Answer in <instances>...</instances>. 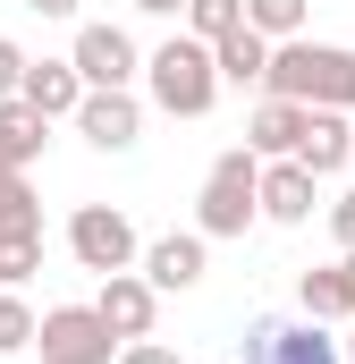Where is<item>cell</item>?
<instances>
[{"label": "cell", "instance_id": "6da1fadb", "mask_svg": "<svg viewBox=\"0 0 355 364\" xmlns=\"http://www.w3.org/2000/svg\"><path fill=\"white\" fill-rule=\"evenodd\" d=\"M263 93H288L305 110H355V51L347 43H279L271 51V85Z\"/></svg>", "mask_w": 355, "mask_h": 364}, {"label": "cell", "instance_id": "7a4b0ae2", "mask_svg": "<svg viewBox=\"0 0 355 364\" xmlns=\"http://www.w3.org/2000/svg\"><path fill=\"white\" fill-rule=\"evenodd\" d=\"M144 93H153V110H170V119H203V110L220 102V60H212V43H203V34H170L161 51H144Z\"/></svg>", "mask_w": 355, "mask_h": 364}, {"label": "cell", "instance_id": "3957f363", "mask_svg": "<svg viewBox=\"0 0 355 364\" xmlns=\"http://www.w3.org/2000/svg\"><path fill=\"white\" fill-rule=\"evenodd\" d=\"M254 220H263V153H254V144H237V153H220V161L203 170L195 229H203V237H246Z\"/></svg>", "mask_w": 355, "mask_h": 364}, {"label": "cell", "instance_id": "277c9868", "mask_svg": "<svg viewBox=\"0 0 355 364\" xmlns=\"http://www.w3.org/2000/svg\"><path fill=\"white\" fill-rule=\"evenodd\" d=\"M68 255H77L93 279H110V272H136V263H144V237H136V220H127L119 203H77V212H68Z\"/></svg>", "mask_w": 355, "mask_h": 364}, {"label": "cell", "instance_id": "5b68a950", "mask_svg": "<svg viewBox=\"0 0 355 364\" xmlns=\"http://www.w3.org/2000/svg\"><path fill=\"white\" fill-rule=\"evenodd\" d=\"M237 364H347L339 356V339H330V322H313V314H296V322H246V339H237Z\"/></svg>", "mask_w": 355, "mask_h": 364}, {"label": "cell", "instance_id": "8992f818", "mask_svg": "<svg viewBox=\"0 0 355 364\" xmlns=\"http://www.w3.org/2000/svg\"><path fill=\"white\" fill-rule=\"evenodd\" d=\"M34 348H43V364H119L127 339L102 322V305H51L43 331H34Z\"/></svg>", "mask_w": 355, "mask_h": 364}, {"label": "cell", "instance_id": "52a82bcc", "mask_svg": "<svg viewBox=\"0 0 355 364\" xmlns=\"http://www.w3.org/2000/svg\"><path fill=\"white\" fill-rule=\"evenodd\" d=\"M77 136H85L93 153H127V144L144 136V102H136V85H93L85 110H77Z\"/></svg>", "mask_w": 355, "mask_h": 364}, {"label": "cell", "instance_id": "ba28073f", "mask_svg": "<svg viewBox=\"0 0 355 364\" xmlns=\"http://www.w3.org/2000/svg\"><path fill=\"white\" fill-rule=\"evenodd\" d=\"M77 77L85 85H136L144 77V51H136V34L127 26H77Z\"/></svg>", "mask_w": 355, "mask_h": 364}, {"label": "cell", "instance_id": "9c48e42d", "mask_svg": "<svg viewBox=\"0 0 355 364\" xmlns=\"http://www.w3.org/2000/svg\"><path fill=\"white\" fill-rule=\"evenodd\" d=\"M93 305H102V322H110L119 339H153V314H161V288H153L144 272H110Z\"/></svg>", "mask_w": 355, "mask_h": 364}, {"label": "cell", "instance_id": "30bf717a", "mask_svg": "<svg viewBox=\"0 0 355 364\" xmlns=\"http://www.w3.org/2000/svg\"><path fill=\"white\" fill-rule=\"evenodd\" d=\"M305 102H288V93H263L254 110H246V144L263 153V161H296V144H305Z\"/></svg>", "mask_w": 355, "mask_h": 364}, {"label": "cell", "instance_id": "8fae6325", "mask_svg": "<svg viewBox=\"0 0 355 364\" xmlns=\"http://www.w3.org/2000/svg\"><path fill=\"white\" fill-rule=\"evenodd\" d=\"M203 255H212V237H203V229H170V237H153V246H144V263H136V272L170 296V288H195V279H203Z\"/></svg>", "mask_w": 355, "mask_h": 364}, {"label": "cell", "instance_id": "7c38bea8", "mask_svg": "<svg viewBox=\"0 0 355 364\" xmlns=\"http://www.w3.org/2000/svg\"><path fill=\"white\" fill-rule=\"evenodd\" d=\"M313 170L305 161H263V220H279V229H305L313 220Z\"/></svg>", "mask_w": 355, "mask_h": 364}, {"label": "cell", "instance_id": "4fadbf2b", "mask_svg": "<svg viewBox=\"0 0 355 364\" xmlns=\"http://www.w3.org/2000/svg\"><path fill=\"white\" fill-rule=\"evenodd\" d=\"M296 161H305L313 178L347 170V161H355V110H313V119H305V144H296Z\"/></svg>", "mask_w": 355, "mask_h": 364}, {"label": "cell", "instance_id": "5bb4252c", "mask_svg": "<svg viewBox=\"0 0 355 364\" xmlns=\"http://www.w3.org/2000/svg\"><path fill=\"white\" fill-rule=\"evenodd\" d=\"M85 93H93V85L77 77V60H34V68H26V102H34L43 119H77Z\"/></svg>", "mask_w": 355, "mask_h": 364}, {"label": "cell", "instance_id": "9a60e30c", "mask_svg": "<svg viewBox=\"0 0 355 364\" xmlns=\"http://www.w3.org/2000/svg\"><path fill=\"white\" fill-rule=\"evenodd\" d=\"M43 144H51V119L17 93V102H0V170H34L43 161Z\"/></svg>", "mask_w": 355, "mask_h": 364}, {"label": "cell", "instance_id": "2e32d148", "mask_svg": "<svg viewBox=\"0 0 355 364\" xmlns=\"http://www.w3.org/2000/svg\"><path fill=\"white\" fill-rule=\"evenodd\" d=\"M271 34H254V26H237V34H220L212 43V60H220V85H271Z\"/></svg>", "mask_w": 355, "mask_h": 364}, {"label": "cell", "instance_id": "e0dca14e", "mask_svg": "<svg viewBox=\"0 0 355 364\" xmlns=\"http://www.w3.org/2000/svg\"><path fill=\"white\" fill-rule=\"evenodd\" d=\"M296 305L313 322H355V296H347V263H322V272L296 279Z\"/></svg>", "mask_w": 355, "mask_h": 364}, {"label": "cell", "instance_id": "ac0fdd59", "mask_svg": "<svg viewBox=\"0 0 355 364\" xmlns=\"http://www.w3.org/2000/svg\"><path fill=\"white\" fill-rule=\"evenodd\" d=\"M43 272V229H0V288H26Z\"/></svg>", "mask_w": 355, "mask_h": 364}, {"label": "cell", "instance_id": "d6986e66", "mask_svg": "<svg viewBox=\"0 0 355 364\" xmlns=\"http://www.w3.org/2000/svg\"><path fill=\"white\" fill-rule=\"evenodd\" d=\"M305 17H313V0H246V26L271 34V43H296V34H305Z\"/></svg>", "mask_w": 355, "mask_h": 364}, {"label": "cell", "instance_id": "ffe728a7", "mask_svg": "<svg viewBox=\"0 0 355 364\" xmlns=\"http://www.w3.org/2000/svg\"><path fill=\"white\" fill-rule=\"evenodd\" d=\"M0 229H43V195L26 170H0Z\"/></svg>", "mask_w": 355, "mask_h": 364}, {"label": "cell", "instance_id": "44dd1931", "mask_svg": "<svg viewBox=\"0 0 355 364\" xmlns=\"http://www.w3.org/2000/svg\"><path fill=\"white\" fill-rule=\"evenodd\" d=\"M34 331H43V314L17 296V288H0V356H17V348H34Z\"/></svg>", "mask_w": 355, "mask_h": 364}, {"label": "cell", "instance_id": "7402d4cb", "mask_svg": "<svg viewBox=\"0 0 355 364\" xmlns=\"http://www.w3.org/2000/svg\"><path fill=\"white\" fill-rule=\"evenodd\" d=\"M237 26H246V0H186V34H203V43H220Z\"/></svg>", "mask_w": 355, "mask_h": 364}, {"label": "cell", "instance_id": "603a6c76", "mask_svg": "<svg viewBox=\"0 0 355 364\" xmlns=\"http://www.w3.org/2000/svg\"><path fill=\"white\" fill-rule=\"evenodd\" d=\"M26 68H34V60H26V51L0 34V102H17V93H26Z\"/></svg>", "mask_w": 355, "mask_h": 364}, {"label": "cell", "instance_id": "cb8c5ba5", "mask_svg": "<svg viewBox=\"0 0 355 364\" xmlns=\"http://www.w3.org/2000/svg\"><path fill=\"white\" fill-rule=\"evenodd\" d=\"M330 237H339V246H347V255H355V186H347V195H339V203H330Z\"/></svg>", "mask_w": 355, "mask_h": 364}, {"label": "cell", "instance_id": "d4e9b609", "mask_svg": "<svg viewBox=\"0 0 355 364\" xmlns=\"http://www.w3.org/2000/svg\"><path fill=\"white\" fill-rule=\"evenodd\" d=\"M119 364H178V348H161V339H127Z\"/></svg>", "mask_w": 355, "mask_h": 364}, {"label": "cell", "instance_id": "484cf974", "mask_svg": "<svg viewBox=\"0 0 355 364\" xmlns=\"http://www.w3.org/2000/svg\"><path fill=\"white\" fill-rule=\"evenodd\" d=\"M26 9H34V17H77L85 0H26Z\"/></svg>", "mask_w": 355, "mask_h": 364}, {"label": "cell", "instance_id": "4316f807", "mask_svg": "<svg viewBox=\"0 0 355 364\" xmlns=\"http://www.w3.org/2000/svg\"><path fill=\"white\" fill-rule=\"evenodd\" d=\"M144 17H186V0H136Z\"/></svg>", "mask_w": 355, "mask_h": 364}, {"label": "cell", "instance_id": "83f0119b", "mask_svg": "<svg viewBox=\"0 0 355 364\" xmlns=\"http://www.w3.org/2000/svg\"><path fill=\"white\" fill-rule=\"evenodd\" d=\"M347 296H355V255H347Z\"/></svg>", "mask_w": 355, "mask_h": 364}, {"label": "cell", "instance_id": "f1b7e54d", "mask_svg": "<svg viewBox=\"0 0 355 364\" xmlns=\"http://www.w3.org/2000/svg\"><path fill=\"white\" fill-rule=\"evenodd\" d=\"M347 364H355V339H347Z\"/></svg>", "mask_w": 355, "mask_h": 364}, {"label": "cell", "instance_id": "f546056e", "mask_svg": "<svg viewBox=\"0 0 355 364\" xmlns=\"http://www.w3.org/2000/svg\"><path fill=\"white\" fill-rule=\"evenodd\" d=\"M347 170H355V161H347Z\"/></svg>", "mask_w": 355, "mask_h": 364}]
</instances>
